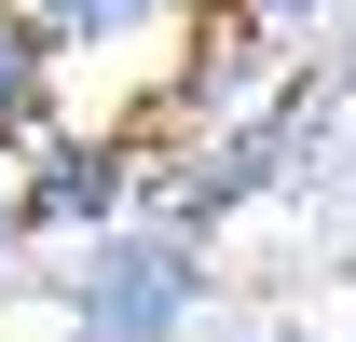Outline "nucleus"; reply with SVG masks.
<instances>
[{
    "mask_svg": "<svg viewBox=\"0 0 356 342\" xmlns=\"http://www.w3.org/2000/svg\"><path fill=\"white\" fill-rule=\"evenodd\" d=\"M206 315V233L192 219H110L69 260V342H178Z\"/></svg>",
    "mask_w": 356,
    "mask_h": 342,
    "instance_id": "1",
    "label": "nucleus"
},
{
    "mask_svg": "<svg viewBox=\"0 0 356 342\" xmlns=\"http://www.w3.org/2000/svg\"><path fill=\"white\" fill-rule=\"evenodd\" d=\"M14 192H28V219H42V233H69V247H83V233H110V219L137 206V137H28V151H14Z\"/></svg>",
    "mask_w": 356,
    "mask_h": 342,
    "instance_id": "2",
    "label": "nucleus"
},
{
    "mask_svg": "<svg viewBox=\"0 0 356 342\" xmlns=\"http://www.w3.org/2000/svg\"><path fill=\"white\" fill-rule=\"evenodd\" d=\"M55 55H69V42H55L42 14H28V0H0V137H14V151L55 124Z\"/></svg>",
    "mask_w": 356,
    "mask_h": 342,
    "instance_id": "3",
    "label": "nucleus"
},
{
    "mask_svg": "<svg viewBox=\"0 0 356 342\" xmlns=\"http://www.w3.org/2000/svg\"><path fill=\"white\" fill-rule=\"evenodd\" d=\"M220 14L247 28V42H274V55H288V42H315V28H329L343 0H220Z\"/></svg>",
    "mask_w": 356,
    "mask_h": 342,
    "instance_id": "4",
    "label": "nucleus"
},
{
    "mask_svg": "<svg viewBox=\"0 0 356 342\" xmlns=\"http://www.w3.org/2000/svg\"><path fill=\"white\" fill-rule=\"evenodd\" d=\"M42 247V219H28V192H14V178H0V274H14V260Z\"/></svg>",
    "mask_w": 356,
    "mask_h": 342,
    "instance_id": "5",
    "label": "nucleus"
}]
</instances>
